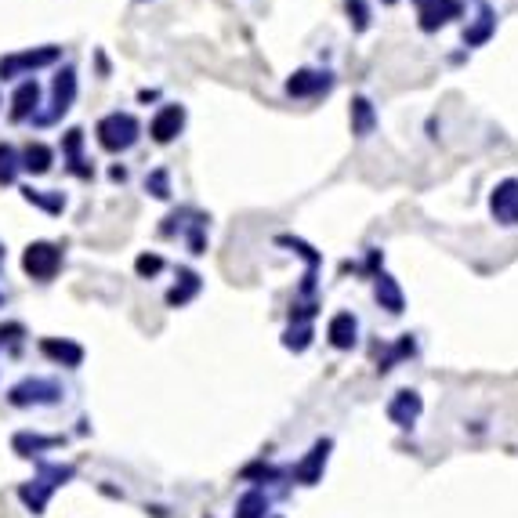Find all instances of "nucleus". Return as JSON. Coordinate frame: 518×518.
<instances>
[{
  "label": "nucleus",
  "instance_id": "nucleus-1",
  "mask_svg": "<svg viewBox=\"0 0 518 518\" xmlns=\"http://www.w3.org/2000/svg\"><path fill=\"white\" fill-rule=\"evenodd\" d=\"M95 138H98V145H102L105 153H127V149L138 145L142 124H138V116H131V113H109V116L98 120Z\"/></svg>",
  "mask_w": 518,
  "mask_h": 518
},
{
  "label": "nucleus",
  "instance_id": "nucleus-13",
  "mask_svg": "<svg viewBox=\"0 0 518 518\" xmlns=\"http://www.w3.org/2000/svg\"><path fill=\"white\" fill-rule=\"evenodd\" d=\"M326 337H330V344H334V348H341V352L355 348V341H359V319H355L352 312H337V315H330V323H326Z\"/></svg>",
  "mask_w": 518,
  "mask_h": 518
},
{
  "label": "nucleus",
  "instance_id": "nucleus-32",
  "mask_svg": "<svg viewBox=\"0 0 518 518\" xmlns=\"http://www.w3.org/2000/svg\"><path fill=\"white\" fill-rule=\"evenodd\" d=\"M388 4H395V0H388Z\"/></svg>",
  "mask_w": 518,
  "mask_h": 518
},
{
  "label": "nucleus",
  "instance_id": "nucleus-26",
  "mask_svg": "<svg viewBox=\"0 0 518 518\" xmlns=\"http://www.w3.org/2000/svg\"><path fill=\"white\" fill-rule=\"evenodd\" d=\"M18 171H22L18 153H15L7 142H0V185H11V182L18 178Z\"/></svg>",
  "mask_w": 518,
  "mask_h": 518
},
{
  "label": "nucleus",
  "instance_id": "nucleus-22",
  "mask_svg": "<svg viewBox=\"0 0 518 518\" xmlns=\"http://www.w3.org/2000/svg\"><path fill=\"white\" fill-rule=\"evenodd\" d=\"M51 446H62V435H29V432L15 435V453L18 457H33V453L51 450Z\"/></svg>",
  "mask_w": 518,
  "mask_h": 518
},
{
  "label": "nucleus",
  "instance_id": "nucleus-3",
  "mask_svg": "<svg viewBox=\"0 0 518 518\" xmlns=\"http://www.w3.org/2000/svg\"><path fill=\"white\" fill-rule=\"evenodd\" d=\"M69 479H73V468H62V464H40V479H33V486H22L18 497L25 501V508H33V515H40L44 504H47V497H51L58 486H65Z\"/></svg>",
  "mask_w": 518,
  "mask_h": 518
},
{
  "label": "nucleus",
  "instance_id": "nucleus-9",
  "mask_svg": "<svg viewBox=\"0 0 518 518\" xmlns=\"http://www.w3.org/2000/svg\"><path fill=\"white\" fill-rule=\"evenodd\" d=\"M330 87H334L330 69H297L286 80V95H294V98H315V95H326Z\"/></svg>",
  "mask_w": 518,
  "mask_h": 518
},
{
  "label": "nucleus",
  "instance_id": "nucleus-33",
  "mask_svg": "<svg viewBox=\"0 0 518 518\" xmlns=\"http://www.w3.org/2000/svg\"><path fill=\"white\" fill-rule=\"evenodd\" d=\"M0 301H4V297H0Z\"/></svg>",
  "mask_w": 518,
  "mask_h": 518
},
{
  "label": "nucleus",
  "instance_id": "nucleus-21",
  "mask_svg": "<svg viewBox=\"0 0 518 518\" xmlns=\"http://www.w3.org/2000/svg\"><path fill=\"white\" fill-rule=\"evenodd\" d=\"M493 29H497V15L490 11V4H483V7H479V22H475L472 29H464V44H468V47H479V44L490 40Z\"/></svg>",
  "mask_w": 518,
  "mask_h": 518
},
{
  "label": "nucleus",
  "instance_id": "nucleus-12",
  "mask_svg": "<svg viewBox=\"0 0 518 518\" xmlns=\"http://www.w3.org/2000/svg\"><path fill=\"white\" fill-rule=\"evenodd\" d=\"M330 450H334V443H330V439H319V443L308 450V457H304V461L294 468V479H297L301 486H315V483L323 479V468H326Z\"/></svg>",
  "mask_w": 518,
  "mask_h": 518
},
{
  "label": "nucleus",
  "instance_id": "nucleus-10",
  "mask_svg": "<svg viewBox=\"0 0 518 518\" xmlns=\"http://www.w3.org/2000/svg\"><path fill=\"white\" fill-rule=\"evenodd\" d=\"M490 211L501 225H518V178L497 182V189L490 193Z\"/></svg>",
  "mask_w": 518,
  "mask_h": 518
},
{
  "label": "nucleus",
  "instance_id": "nucleus-25",
  "mask_svg": "<svg viewBox=\"0 0 518 518\" xmlns=\"http://www.w3.org/2000/svg\"><path fill=\"white\" fill-rule=\"evenodd\" d=\"M312 344V323H290L283 334V348L290 352H304Z\"/></svg>",
  "mask_w": 518,
  "mask_h": 518
},
{
  "label": "nucleus",
  "instance_id": "nucleus-4",
  "mask_svg": "<svg viewBox=\"0 0 518 518\" xmlns=\"http://www.w3.org/2000/svg\"><path fill=\"white\" fill-rule=\"evenodd\" d=\"M11 406H51L62 399V388L58 381H47V377H25L22 384H15L7 392Z\"/></svg>",
  "mask_w": 518,
  "mask_h": 518
},
{
  "label": "nucleus",
  "instance_id": "nucleus-24",
  "mask_svg": "<svg viewBox=\"0 0 518 518\" xmlns=\"http://www.w3.org/2000/svg\"><path fill=\"white\" fill-rule=\"evenodd\" d=\"M236 518H268V497L261 490H247L236 501Z\"/></svg>",
  "mask_w": 518,
  "mask_h": 518
},
{
  "label": "nucleus",
  "instance_id": "nucleus-8",
  "mask_svg": "<svg viewBox=\"0 0 518 518\" xmlns=\"http://www.w3.org/2000/svg\"><path fill=\"white\" fill-rule=\"evenodd\" d=\"M413 4H417L421 29H424V33H435V29H443L446 22H453V18L464 15V0H413Z\"/></svg>",
  "mask_w": 518,
  "mask_h": 518
},
{
  "label": "nucleus",
  "instance_id": "nucleus-29",
  "mask_svg": "<svg viewBox=\"0 0 518 518\" xmlns=\"http://www.w3.org/2000/svg\"><path fill=\"white\" fill-rule=\"evenodd\" d=\"M134 272H138L142 279H153L156 272H164V258H160V254H138V261H134Z\"/></svg>",
  "mask_w": 518,
  "mask_h": 518
},
{
  "label": "nucleus",
  "instance_id": "nucleus-14",
  "mask_svg": "<svg viewBox=\"0 0 518 518\" xmlns=\"http://www.w3.org/2000/svg\"><path fill=\"white\" fill-rule=\"evenodd\" d=\"M40 352L58 366H80L84 363V348L76 341H65V337H44Z\"/></svg>",
  "mask_w": 518,
  "mask_h": 518
},
{
  "label": "nucleus",
  "instance_id": "nucleus-11",
  "mask_svg": "<svg viewBox=\"0 0 518 518\" xmlns=\"http://www.w3.org/2000/svg\"><path fill=\"white\" fill-rule=\"evenodd\" d=\"M421 413H424V399H421L413 388L395 392V395H392V403H388V421H392V424H399V428H413Z\"/></svg>",
  "mask_w": 518,
  "mask_h": 518
},
{
  "label": "nucleus",
  "instance_id": "nucleus-31",
  "mask_svg": "<svg viewBox=\"0 0 518 518\" xmlns=\"http://www.w3.org/2000/svg\"><path fill=\"white\" fill-rule=\"evenodd\" d=\"M0 258H4V247H0Z\"/></svg>",
  "mask_w": 518,
  "mask_h": 518
},
{
  "label": "nucleus",
  "instance_id": "nucleus-30",
  "mask_svg": "<svg viewBox=\"0 0 518 518\" xmlns=\"http://www.w3.org/2000/svg\"><path fill=\"white\" fill-rule=\"evenodd\" d=\"M109 178H113V182H124V178H127V171H124V167H113V171H109Z\"/></svg>",
  "mask_w": 518,
  "mask_h": 518
},
{
  "label": "nucleus",
  "instance_id": "nucleus-20",
  "mask_svg": "<svg viewBox=\"0 0 518 518\" xmlns=\"http://www.w3.org/2000/svg\"><path fill=\"white\" fill-rule=\"evenodd\" d=\"M80 142H84V131L80 127H73V131H65V138H62V153L69 156V171L76 174V178H95V171L84 164V156H80Z\"/></svg>",
  "mask_w": 518,
  "mask_h": 518
},
{
  "label": "nucleus",
  "instance_id": "nucleus-28",
  "mask_svg": "<svg viewBox=\"0 0 518 518\" xmlns=\"http://www.w3.org/2000/svg\"><path fill=\"white\" fill-rule=\"evenodd\" d=\"M344 11H348V22H352L355 33L370 29V7H366V0H344Z\"/></svg>",
  "mask_w": 518,
  "mask_h": 518
},
{
  "label": "nucleus",
  "instance_id": "nucleus-23",
  "mask_svg": "<svg viewBox=\"0 0 518 518\" xmlns=\"http://www.w3.org/2000/svg\"><path fill=\"white\" fill-rule=\"evenodd\" d=\"M22 196H25V204L44 207L47 214H62V211H65V196H62V193H44V189L25 185V189H22Z\"/></svg>",
  "mask_w": 518,
  "mask_h": 518
},
{
  "label": "nucleus",
  "instance_id": "nucleus-5",
  "mask_svg": "<svg viewBox=\"0 0 518 518\" xmlns=\"http://www.w3.org/2000/svg\"><path fill=\"white\" fill-rule=\"evenodd\" d=\"M73 102H76V69L65 65V69L55 76V87H51V109H47V113H36L33 120H36V124H55L58 116H65V113L73 109Z\"/></svg>",
  "mask_w": 518,
  "mask_h": 518
},
{
  "label": "nucleus",
  "instance_id": "nucleus-2",
  "mask_svg": "<svg viewBox=\"0 0 518 518\" xmlns=\"http://www.w3.org/2000/svg\"><path fill=\"white\" fill-rule=\"evenodd\" d=\"M58 58H62V47H58V44H44V47H29V51L4 55V58H0V80H15V76H25V73H33V69L55 65Z\"/></svg>",
  "mask_w": 518,
  "mask_h": 518
},
{
  "label": "nucleus",
  "instance_id": "nucleus-16",
  "mask_svg": "<svg viewBox=\"0 0 518 518\" xmlns=\"http://www.w3.org/2000/svg\"><path fill=\"white\" fill-rule=\"evenodd\" d=\"M348 120H352V134H355V138L374 134V127H377V109H374V102H370L366 95H355V98H352V109H348Z\"/></svg>",
  "mask_w": 518,
  "mask_h": 518
},
{
  "label": "nucleus",
  "instance_id": "nucleus-6",
  "mask_svg": "<svg viewBox=\"0 0 518 518\" xmlns=\"http://www.w3.org/2000/svg\"><path fill=\"white\" fill-rule=\"evenodd\" d=\"M22 268H25V275L47 283V279H55L58 268H62V251H58L55 244H44V240H40V244H29L25 254H22Z\"/></svg>",
  "mask_w": 518,
  "mask_h": 518
},
{
  "label": "nucleus",
  "instance_id": "nucleus-19",
  "mask_svg": "<svg viewBox=\"0 0 518 518\" xmlns=\"http://www.w3.org/2000/svg\"><path fill=\"white\" fill-rule=\"evenodd\" d=\"M374 294H377V304L388 308L392 315H399V312L406 308V297H403L399 283H395L388 272H377V275H374Z\"/></svg>",
  "mask_w": 518,
  "mask_h": 518
},
{
  "label": "nucleus",
  "instance_id": "nucleus-17",
  "mask_svg": "<svg viewBox=\"0 0 518 518\" xmlns=\"http://www.w3.org/2000/svg\"><path fill=\"white\" fill-rule=\"evenodd\" d=\"M18 164H22V171H29V174H47L51 164H55V149L44 145V142H25V149L18 153Z\"/></svg>",
  "mask_w": 518,
  "mask_h": 518
},
{
  "label": "nucleus",
  "instance_id": "nucleus-18",
  "mask_svg": "<svg viewBox=\"0 0 518 518\" xmlns=\"http://www.w3.org/2000/svg\"><path fill=\"white\" fill-rule=\"evenodd\" d=\"M200 290H204V279H200L193 268H178V283L167 290V304H171V308H182V304H189Z\"/></svg>",
  "mask_w": 518,
  "mask_h": 518
},
{
  "label": "nucleus",
  "instance_id": "nucleus-7",
  "mask_svg": "<svg viewBox=\"0 0 518 518\" xmlns=\"http://www.w3.org/2000/svg\"><path fill=\"white\" fill-rule=\"evenodd\" d=\"M185 120H189L185 105H178V102L160 105V113H156V116H153V124H149L153 142H156V145H171V142H174V138L185 131Z\"/></svg>",
  "mask_w": 518,
  "mask_h": 518
},
{
  "label": "nucleus",
  "instance_id": "nucleus-27",
  "mask_svg": "<svg viewBox=\"0 0 518 518\" xmlns=\"http://www.w3.org/2000/svg\"><path fill=\"white\" fill-rule=\"evenodd\" d=\"M145 193H153L156 200H171V171L156 167L153 174H145Z\"/></svg>",
  "mask_w": 518,
  "mask_h": 518
},
{
  "label": "nucleus",
  "instance_id": "nucleus-15",
  "mask_svg": "<svg viewBox=\"0 0 518 518\" xmlns=\"http://www.w3.org/2000/svg\"><path fill=\"white\" fill-rule=\"evenodd\" d=\"M36 105H40V84L36 80H22L15 98H11V120L22 124V120L36 116Z\"/></svg>",
  "mask_w": 518,
  "mask_h": 518
}]
</instances>
